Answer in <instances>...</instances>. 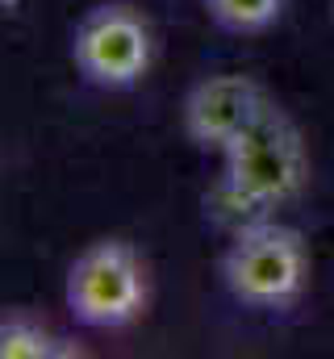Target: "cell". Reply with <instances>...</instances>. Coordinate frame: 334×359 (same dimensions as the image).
<instances>
[{
    "label": "cell",
    "mask_w": 334,
    "mask_h": 359,
    "mask_svg": "<svg viewBox=\"0 0 334 359\" xmlns=\"http://www.w3.org/2000/svg\"><path fill=\"white\" fill-rule=\"evenodd\" d=\"M218 276L243 309L280 313L293 309L309 284V247L293 226L250 222L234 230L230 247L222 251Z\"/></svg>",
    "instance_id": "obj_1"
},
{
    "label": "cell",
    "mask_w": 334,
    "mask_h": 359,
    "mask_svg": "<svg viewBox=\"0 0 334 359\" xmlns=\"http://www.w3.org/2000/svg\"><path fill=\"white\" fill-rule=\"evenodd\" d=\"M222 180L259 209L293 205L309 184V151L301 126L267 100V109L222 151Z\"/></svg>",
    "instance_id": "obj_2"
},
{
    "label": "cell",
    "mask_w": 334,
    "mask_h": 359,
    "mask_svg": "<svg viewBox=\"0 0 334 359\" xmlns=\"http://www.w3.org/2000/svg\"><path fill=\"white\" fill-rule=\"evenodd\" d=\"M67 313L88 330H126L151 305V276L126 238H96L72 259L63 280Z\"/></svg>",
    "instance_id": "obj_3"
},
{
    "label": "cell",
    "mask_w": 334,
    "mask_h": 359,
    "mask_svg": "<svg viewBox=\"0 0 334 359\" xmlns=\"http://www.w3.org/2000/svg\"><path fill=\"white\" fill-rule=\"evenodd\" d=\"M72 63L92 88L126 92L147 80L155 63V29L130 0L88 8L72 34Z\"/></svg>",
    "instance_id": "obj_4"
},
{
    "label": "cell",
    "mask_w": 334,
    "mask_h": 359,
    "mask_svg": "<svg viewBox=\"0 0 334 359\" xmlns=\"http://www.w3.org/2000/svg\"><path fill=\"white\" fill-rule=\"evenodd\" d=\"M267 109V92L263 84L247 72H218L196 80L184 92L180 104V130L196 151H213L222 155L250 121Z\"/></svg>",
    "instance_id": "obj_5"
},
{
    "label": "cell",
    "mask_w": 334,
    "mask_h": 359,
    "mask_svg": "<svg viewBox=\"0 0 334 359\" xmlns=\"http://www.w3.org/2000/svg\"><path fill=\"white\" fill-rule=\"evenodd\" d=\"M55 343L59 339L51 334V326L29 309H8L0 318V359H51L59 355Z\"/></svg>",
    "instance_id": "obj_6"
},
{
    "label": "cell",
    "mask_w": 334,
    "mask_h": 359,
    "mask_svg": "<svg viewBox=\"0 0 334 359\" xmlns=\"http://www.w3.org/2000/svg\"><path fill=\"white\" fill-rule=\"evenodd\" d=\"M288 0H205V13L226 34H263L284 17Z\"/></svg>",
    "instance_id": "obj_7"
}]
</instances>
